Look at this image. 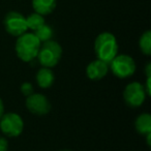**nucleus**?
<instances>
[{
    "instance_id": "obj_1",
    "label": "nucleus",
    "mask_w": 151,
    "mask_h": 151,
    "mask_svg": "<svg viewBox=\"0 0 151 151\" xmlns=\"http://www.w3.org/2000/svg\"><path fill=\"white\" fill-rule=\"evenodd\" d=\"M42 42L33 32H25L18 36L15 50L17 56L24 62H31L36 58Z\"/></svg>"
},
{
    "instance_id": "obj_2",
    "label": "nucleus",
    "mask_w": 151,
    "mask_h": 151,
    "mask_svg": "<svg viewBox=\"0 0 151 151\" xmlns=\"http://www.w3.org/2000/svg\"><path fill=\"white\" fill-rule=\"evenodd\" d=\"M94 51L97 59L110 63L118 55V42L111 32H101L94 42Z\"/></svg>"
},
{
    "instance_id": "obj_3",
    "label": "nucleus",
    "mask_w": 151,
    "mask_h": 151,
    "mask_svg": "<svg viewBox=\"0 0 151 151\" xmlns=\"http://www.w3.org/2000/svg\"><path fill=\"white\" fill-rule=\"evenodd\" d=\"M61 56H62L61 46L57 42L51 40L42 42L36 58L40 65H42L44 67L52 68L58 64Z\"/></svg>"
},
{
    "instance_id": "obj_4",
    "label": "nucleus",
    "mask_w": 151,
    "mask_h": 151,
    "mask_svg": "<svg viewBox=\"0 0 151 151\" xmlns=\"http://www.w3.org/2000/svg\"><path fill=\"white\" fill-rule=\"evenodd\" d=\"M109 68L117 78L126 79L136 73L137 65L132 57L124 54H118L109 63Z\"/></svg>"
},
{
    "instance_id": "obj_5",
    "label": "nucleus",
    "mask_w": 151,
    "mask_h": 151,
    "mask_svg": "<svg viewBox=\"0 0 151 151\" xmlns=\"http://www.w3.org/2000/svg\"><path fill=\"white\" fill-rule=\"evenodd\" d=\"M24 128V122L22 117L17 113L3 114L0 118V129L3 134L11 138L19 137Z\"/></svg>"
},
{
    "instance_id": "obj_6",
    "label": "nucleus",
    "mask_w": 151,
    "mask_h": 151,
    "mask_svg": "<svg viewBox=\"0 0 151 151\" xmlns=\"http://www.w3.org/2000/svg\"><path fill=\"white\" fill-rule=\"evenodd\" d=\"M3 25L9 34L13 36H20L27 32L26 18L18 12H9L5 15L3 20Z\"/></svg>"
},
{
    "instance_id": "obj_7",
    "label": "nucleus",
    "mask_w": 151,
    "mask_h": 151,
    "mask_svg": "<svg viewBox=\"0 0 151 151\" xmlns=\"http://www.w3.org/2000/svg\"><path fill=\"white\" fill-rule=\"evenodd\" d=\"M146 91L144 85L139 82H132L126 85L123 90V99L127 106L138 108L144 104L146 99Z\"/></svg>"
},
{
    "instance_id": "obj_8",
    "label": "nucleus",
    "mask_w": 151,
    "mask_h": 151,
    "mask_svg": "<svg viewBox=\"0 0 151 151\" xmlns=\"http://www.w3.org/2000/svg\"><path fill=\"white\" fill-rule=\"evenodd\" d=\"M26 108L32 114L42 116L51 111V103L42 93H32L26 97Z\"/></svg>"
},
{
    "instance_id": "obj_9",
    "label": "nucleus",
    "mask_w": 151,
    "mask_h": 151,
    "mask_svg": "<svg viewBox=\"0 0 151 151\" xmlns=\"http://www.w3.org/2000/svg\"><path fill=\"white\" fill-rule=\"evenodd\" d=\"M108 71H109V63L99 60V59L91 61L86 68L87 77L93 81L104 79L108 75Z\"/></svg>"
},
{
    "instance_id": "obj_10",
    "label": "nucleus",
    "mask_w": 151,
    "mask_h": 151,
    "mask_svg": "<svg viewBox=\"0 0 151 151\" xmlns=\"http://www.w3.org/2000/svg\"><path fill=\"white\" fill-rule=\"evenodd\" d=\"M36 83L40 88H50L53 85L55 80L54 73L51 68L49 67H44L42 66L40 69H38V71L36 73Z\"/></svg>"
},
{
    "instance_id": "obj_11",
    "label": "nucleus",
    "mask_w": 151,
    "mask_h": 151,
    "mask_svg": "<svg viewBox=\"0 0 151 151\" xmlns=\"http://www.w3.org/2000/svg\"><path fill=\"white\" fill-rule=\"evenodd\" d=\"M57 5V0H32L34 12L42 16L50 15L54 12Z\"/></svg>"
},
{
    "instance_id": "obj_12",
    "label": "nucleus",
    "mask_w": 151,
    "mask_h": 151,
    "mask_svg": "<svg viewBox=\"0 0 151 151\" xmlns=\"http://www.w3.org/2000/svg\"><path fill=\"white\" fill-rule=\"evenodd\" d=\"M134 127L136 130L142 136L151 132V115L148 113H143L137 117L134 121Z\"/></svg>"
},
{
    "instance_id": "obj_13",
    "label": "nucleus",
    "mask_w": 151,
    "mask_h": 151,
    "mask_svg": "<svg viewBox=\"0 0 151 151\" xmlns=\"http://www.w3.org/2000/svg\"><path fill=\"white\" fill-rule=\"evenodd\" d=\"M34 35L38 38L40 42H48V40H51L54 35V31H53V28L51 26L47 25L46 23L44 25L40 26L38 29H36L35 31H33Z\"/></svg>"
},
{
    "instance_id": "obj_14",
    "label": "nucleus",
    "mask_w": 151,
    "mask_h": 151,
    "mask_svg": "<svg viewBox=\"0 0 151 151\" xmlns=\"http://www.w3.org/2000/svg\"><path fill=\"white\" fill-rule=\"evenodd\" d=\"M26 23H27V28L32 31H35L36 29L40 27L42 25H44L46 22H45V18L44 16L40 15V14L35 13L29 15L26 18Z\"/></svg>"
},
{
    "instance_id": "obj_15",
    "label": "nucleus",
    "mask_w": 151,
    "mask_h": 151,
    "mask_svg": "<svg viewBox=\"0 0 151 151\" xmlns=\"http://www.w3.org/2000/svg\"><path fill=\"white\" fill-rule=\"evenodd\" d=\"M139 48H140L141 52L143 54L151 55V31L147 30L141 35L140 40H139Z\"/></svg>"
},
{
    "instance_id": "obj_16",
    "label": "nucleus",
    "mask_w": 151,
    "mask_h": 151,
    "mask_svg": "<svg viewBox=\"0 0 151 151\" xmlns=\"http://www.w3.org/2000/svg\"><path fill=\"white\" fill-rule=\"evenodd\" d=\"M21 92L24 96H29L31 95L32 93H34V88H33V85L29 82H25L21 85Z\"/></svg>"
},
{
    "instance_id": "obj_17",
    "label": "nucleus",
    "mask_w": 151,
    "mask_h": 151,
    "mask_svg": "<svg viewBox=\"0 0 151 151\" xmlns=\"http://www.w3.org/2000/svg\"><path fill=\"white\" fill-rule=\"evenodd\" d=\"M9 150V142L4 137L0 136V151H7Z\"/></svg>"
},
{
    "instance_id": "obj_18",
    "label": "nucleus",
    "mask_w": 151,
    "mask_h": 151,
    "mask_svg": "<svg viewBox=\"0 0 151 151\" xmlns=\"http://www.w3.org/2000/svg\"><path fill=\"white\" fill-rule=\"evenodd\" d=\"M145 91H146L147 96H149L151 93V77H147L146 80V85H144Z\"/></svg>"
},
{
    "instance_id": "obj_19",
    "label": "nucleus",
    "mask_w": 151,
    "mask_h": 151,
    "mask_svg": "<svg viewBox=\"0 0 151 151\" xmlns=\"http://www.w3.org/2000/svg\"><path fill=\"white\" fill-rule=\"evenodd\" d=\"M145 71H146V76L147 77H151V63L148 62L146 65V68H145Z\"/></svg>"
},
{
    "instance_id": "obj_20",
    "label": "nucleus",
    "mask_w": 151,
    "mask_h": 151,
    "mask_svg": "<svg viewBox=\"0 0 151 151\" xmlns=\"http://www.w3.org/2000/svg\"><path fill=\"white\" fill-rule=\"evenodd\" d=\"M3 114H4V105H3L2 99H0V118L2 117Z\"/></svg>"
},
{
    "instance_id": "obj_21",
    "label": "nucleus",
    "mask_w": 151,
    "mask_h": 151,
    "mask_svg": "<svg viewBox=\"0 0 151 151\" xmlns=\"http://www.w3.org/2000/svg\"><path fill=\"white\" fill-rule=\"evenodd\" d=\"M146 139H147V145H148V146H150L151 145V142H150V138H151V132L150 134H146Z\"/></svg>"
},
{
    "instance_id": "obj_22",
    "label": "nucleus",
    "mask_w": 151,
    "mask_h": 151,
    "mask_svg": "<svg viewBox=\"0 0 151 151\" xmlns=\"http://www.w3.org/2000/svg\"><path fill=\"white\" fill-rule=\"evenodd\" d=\"M60 151H71V150H68V149H63V150H60Z\"/></svg>"
}]
</instances>
